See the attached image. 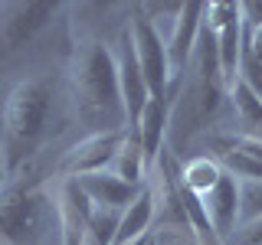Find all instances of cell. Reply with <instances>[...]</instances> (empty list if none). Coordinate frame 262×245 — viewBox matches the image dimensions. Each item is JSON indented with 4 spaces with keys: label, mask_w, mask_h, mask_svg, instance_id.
I'll return each instance as SVG.
<instances>
[{
    "label": "cell",
    "mask_w": 262,
    "mask_h": 245,
    "mask_svg": "<svg viewBox=\"0 0 262 245\" xmlns=\"http://www.w3.org/2000/svg\"><path fill=\"white\" fill-rule=\"evenodd\" d=\"M203 206H207V216L213 223V232L226 245V239L236 232V226H239V180L229 177L223 170L220 183L203 196Z\"/></svg>",
    "instance_id": "9"
},
{
    "label": "cell",
    "mask_w": 262,
    "mask_h": 245,
    "mask_svg": "<svg viewBox=\"0 0 262 245\" xmlns=\"http://www.w3.org/2000/svg\"><path fill=\"white\" fill-rule=\"evenodd\" d=\"M82 193L92 200L95 209H115V212H125L131 203L138 200V193L144 186H131L125 180H118L112 170H102V174H89V177H76Z\"/></svg>",
    "instance_id": "10"
},
{
    "label": "cell",
    "mask_w": 262,
    "mask_h": 245,
    "mask_svg": "<svg viewBox=\"0 0 262 245\" xmlns=\"http://www.w3.org/2000/svg\"><path fill=\"white\" fill-rule=\"evenodd\" d=\"M125 131L89 134V137H82V141H76L69 151H66V157L59 160L56 174L66 180V177H89V174H102V170H108L112 160H115V154H118V147H121V141H125Z\"/></svg>",
    "instance_id": "6"
},
{
    "label": "cell",
    "mask_w": 262,
    "mask_h": 245,
    "mask_svg": "<svg viewBox=\"0 0 262 245\" xmlns=\"http://www.w3.org/2000/svg\"><path fill=\"white\" fill-rule=\"evenodd\" d=\"M92 200L82 193L76 177H66L59 186V200H56V216L62 229V245H82L89 232V219H92Z\"/></svg>",
    "instance_id": "8"
},
{
    "label": "cell",
    "mask_w": 262,
    "mask_h": 245,
    "mask_svg": "<svg viewBox=\"0 0 262 245\" xmlns=\"http://www.w3.org/2000/svg\"><path fill=\"white\" fill-rule=\"evenodd\" d=\"M62 10V4H46V0H33V4H4L0 7V49L13 53L23 43H30L39 30L53 23V16Z\"/></svg>",
    "instance_id": "5"
},
{
    "label": "cell",
    "mask_w": 262,
    "mask_h": 245,
    "mask_svg": "<svg viewBox=\"0 0 262 245\" xmlns=\"http://www.w3.org/2000/svg\"><path fill=\"white\" fill-rule=\"evenodd\" d=\"M151 226H154V193L151 186L144 183V190L138 193V200L121 212L118 219V232H115V245H131L144 235H151Z\"/></svg>",
    "instance_id": "12"
},
{
    "label": "cell",
    "mask_w": 262,
    "mask_h": 245,
    "mask_svg": "<svg viewBox=\"0 0 262 245\" xmlns=\"http://www.w3.org/2000/svg\"><path fill=\"white\" fill-rule=\"evenodd\" d=\"M246 27H262V4H239Z\"/></svg>",
    "instance_id": "19"
},
{
    "label": "cell",
    "mask_w": 262,
    "mask_h": 245,
    "mask_svg": "<svg viewBox=\"0 0 262 245\" xmlns=\"http://www.w3.org/2000/svg\"><path fill=\"white\" fill-rule=\"evenodd\" d=\"M161 245H190V242H187V239H180V235H177V239H161Z\"/></svg>",
    "instance_id": "21"
},
{
    "label": "cell",
    "mask_w": 262,
    "mask_h": 245,
    "mask_svg": "<svg viewBox=\"0 0 262 245\" xmlns=\"http://www.w3.org/2000/svg\"><path fill=\"white\" fill-rule=\"evenodd\" d=\"M69 95L79 121L92 134L125 131V105L118 88V65L115 49L98 36H76L69 53Z\"/></svg>",
    "instance_id": "1"
},
{
    "label": "cell",
    "mask_w": 262,
    "mask_h": 245,
    "mask_svg": "<svg viewBox=\"0 0 262 245\" xmlns=\"http://www.w3.org/2000/svg\"><path fill=\"white\" fill-rule=\"evenodd\" d=\"M167 128H170V102L167 98H151V102L144 105L138 125H135L147 167H151V163L158 160V154L167 147Z\"/></svg>",
    "instance_id": "11"
},
{
    "label": "cell",
    "mask_w": 262,
    "mask_h": 245,
    "mask_svg": "<svg viewBox=\"0 0 262 245\" xmlns=\"http://www.w3.org/2000/svg\"><path fill=\"white\" fill-rule=\"evenodd\" d=\"M115 65H118V88H121V105H125V125L135 128L138 118H141V111H144V105L151 102V92H147V82L141 76V65H138L128 27H121V33H118Z\"/></svg>",
    "instance_id": "7"
},
{
    "label": "cell",
    "mask_w": 262,
    "mask_h": 245,
    "mask_svg": "<svg viewBox=\"0 0 262 245\" xmlns=\"http://www.w3.org/2000/svg\"><path fill=\"white\" fill-rule=\"evenodd\" d=\"M128 33H131L135 56H138V65H141V76L147 82L151 98H167L170 69H167V39L161 36V27H154V23L135 7V10H131V20H128Z\"/></svg>",
    "instance_id": "4"
},
{
    "label": "cell",
    "mask_w": 262,
    "mask_h": 245,
    "mask_svg": "<svg viewBox=\"0 0 262 245\" xmlns=\"http://www.w3.org/2000/svg\"><path fill=\"white\" fill-rule=\"evenodd\" d=\"M220 177H223V167H220L216 157H210V154H196V157H190L180 167V183L193 196H200V200L220 183Z\"/></svg>",
    "instance_id": "15"
},
{
    "label": "cell",
    "mask_w": 262,
    "mask_h": 245,
    "mask_svg": "<svg viewBox=\"0 0 262 245\" xmlns=\"http://www.w3.org/2000/svg\"><path fill=\"white\" fill-rule=\"evenodd\" d=\"M229 105H233L236 125H239V137H252V141H262V98L256 92L236 82L233 88L226 92Z\"/></svg>",
    "instance_id": "14"
},
{
    "label": "cell",
    "mask_w": 262,
    "mask_h": 245,
    "mask_svg": "<svg viewBox=\"0 0 262 245\" xmlns=\"http://www.w3.org/2000/svg\"><path fill=\"white\" fill-rule=\"evenodd\" d=\"M49 114H53V85L43 76L16 82L7 95L4 121H0V154L7 174H20L39 154L49 137Z\"/></svg>",
    "instance_id": "2"
},
{
    "label": "cell",
    "mask_w": 262,
    "mask_h": 245,
    "mask_svg": "<svg viewBox=\"0 0 262 245\" xmlns=\"http://www.w3.org/2000/svg\"><path fill=\"white\" fill-rule=\"evenodd\" d=\"M262 219V180L239 183V226Z\"/></svg>",
    "instance_id": "17"
},
{
    "label": "cell",
    "mask_w": 262,
    "mask_h": 245,
    "mask_svg": "<svg viewBox=\"0 0 262 245\" xmlns=\"http://www.w3.org/2000/svg\"><path fill=\"white\" fill-rule=\"evenodd\" d=\"M7 180H10V174H7V167H4V154H0V190L7 186Z\"/></svg>",
    "instance_id": "20"
},
{
    "label": "cell",
    "mask_w": 262,
    "mask_h": 245,
    "mask_svg": "<svg viewBox=\"0 0 262 245\" xmlns=\"http://www.w3.org/2000/svg\"><path fill=\"white\" fill-rule=\"evenodd\" d=\"M56 216L43 180H13L0 190V245H39Z\"/></svg>",
    "instance_id": "3"
},
{
    "label": "cell",
    "mask_w": 262,
    "mask_h": 245,
    "mask_svg": "<svg viewBox=\"0 0 262 245\" xmlns=\"http://www.w3.org/2000/svg\"><path fill=\"white\" fill-rule=\"evenodd\" d=\"M243 43L252 53V59L262 65V27H246V20H243Z\"/></svg>",
    "instance_id": "18"
},
{
    "label": "cell",
    "mask_w": 262,
    "mask_h": 245,
    "mask_svg": "<svg viewBox=\"0 0 262 245\" xmlns=\"http://www.w3.org/2000/svg\"><path fill=\"white\" fill-rule=\"evenodd\" d=\"M118 219H121V212H115V209H95L92 219H89V232L82 245H115Z\"/></svg>",
    "instance_id": "16"
},
{
    "label": "cell",
    "mask_w": 262,
    "mask_h": 245,
    "mask_svg": "<svg viewBox=\"0 0 262 245\" xmlns=\"http://www.w3.org/2000/svg\"><path fill=\"white\" fill-rule=\"evenodd\" d=\"M108 170L118 180L131 183V186H144L147 183L151 167H147V160H144V151H141V141H138V131L135 128L125 131V141H121V147H118V154H115V160H112Z\"/></svg>",
    "instance_id": "13"
}]
</instances>
